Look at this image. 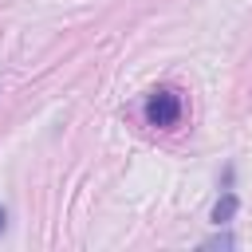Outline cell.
Returning <instances> with one entry per match:
<instances>
[{
    "mask_svg": "<svg viewBox=\"0 0 252 252\" xmlns=\"http://www.w3.org/2000/svg\"><path fill=\"white\" fill-rule=\"evenodd\" d=\"M146 122H150V126H158V130L177 126V122H181V94H177V91H169V87L150 91V98H146Z\"/></svg>",
    "mask_w": 252,
    "mask_h": 252,
    "instance_id": "obj_1",
    "label": "cell"
},
{
    "mask_svg": "<svg viewBox=\"0 0 252 252\" xmlns=\"http://www.w3.org/2000/svg\"><path fill=\"white\" fill-rule=\"evenodd\" d=\"M236 205H240V201H236V193H224V197L213 205V220H217V224H228V220H232V213H236Z\"/></svg>",
    "mask_w": 252,
    "mask_h": 252,
    "instance_id": "obj_2",
    "label": "cell"
},
{
    "mask_svg": "<svg viewBox=\"0 0 252 252\" xmlns=\"http://www.w3.org/2000/svg\"><path fill=\"white\" fill-rule=\"evenodd\" d=\"M4 220H8V217H4V209H0V232H4Z\"/></svg>",
    "mask_w": 252,
    "mask_h": 252,
    "instance_id": "obj_3",
    "label": "cell"
}]
</instances>
